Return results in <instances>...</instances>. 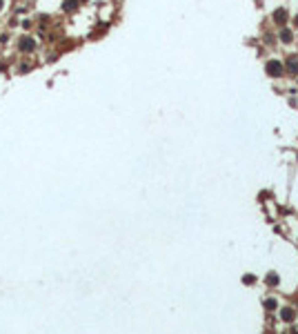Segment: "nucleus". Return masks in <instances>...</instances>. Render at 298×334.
Returning <instances> with one entry per match:
<instances>
[{
    "mask_svg": "<svg viewBox=\"0 0 298 334\" xmlns=\"http://www.w3.org/2000/svg\"><path fill=\"white\" fill-rule=\"evenodd\" d=\"M18 47H20V51H34V49H36V42H34L31 38H22Z\"/></svg>",
    "mask_w": 298,
    "mask_h": 334,
    "instance_id": "f257e3e1",
    "label": "nucleus"
},
{
    "mask_svg": "<svg viewBox=\"0 0 298 334\" xmlns=\"http://www.w3.org/2000/svg\"><path fill=\"white\" fill-rule=\"evenodd\" d=\"M267 71H269L271 76H280V74H283V67H280V63H276V60H274V63H269V65H267Z\"/></svg>",
    "mask_w": 298,
    "mask_h": 334,
    "instance_id": "f03ea898",
    "label": "nucleus"
},
{
    "mask_svg": "<svg viewBox=\"0 0 298 334\" xmlns=\"http://www.w3.org/2000/svg\"><path fill=\"white\" fill-rule=\"evenodd\" d=\"M280 316H283V321H294V316H296V312L291 310V307H283V312H280Z\"/></svg>",
    "mask_w": 298,
    "mask_h": 334,
    "instance_id": "7ed1b4c3",
    "label": "nucleus"
},
{
    "mask_svg": "<svg viewBox=\"0 0 298 334\" xmlns=\"http://www.w3.org/2000/svg\"><path fill=\"white\" fill-rule=\"evenodd\" d=\"M76 7H78V3H76V0H65V9H67V11H73Z\"/></svg>",
    "mask_w": 298,
    "mask_h": 334,
    "instance_id": "20e7f679",
    "label": "nucleus"
},
{
    "mask_svg": "<svg viewBox=\"0 0 298 334\" xmlns=\"http://www.w3.org/2000/svg\"><path fill=\"white\" fill-rule=\"evenodd\" d=\"M287 69H289V71H298V63H296V58H289V60H287Z\"/></svg>",
    "mask_w": 298,
    "mask_h": 334,
    "instance_id": "39448f33",
    "label": "nucleus"
},
{
    "mask_svg": "<svg viewBox=\"0 0 298 334\" xmlns=\"http://www.w3.org/2000/svg\"><path fill=\"white\" fill-rule=\"evenodd\" d=\"M280 38H283L285 42H289V40H291V31H289V29H283V34H280Z\"/></svg>",
    "mask_w": 298,
    "mask_h": 334,
    "instance_id": "423d86ee",
    "label": "nucleus"
},
{
    "mask_svg": "<svg viewBox=\"0 0 298 334\" xmlns=\"http://www.w3.org/2000/svg\"><path fill=\"white\" fill-rule=\"evenodd\" d=\"M265 307H267V310H276V301L267 298V301H265Z\"/></svg>",
    "mask_w": 298,
    "mask_h": 334,
    "instance_id": "0eeeda50",
    "label": "nucleus"
},
{
    "mask_svg": "<svg viewBox=\"0 0 298 334\" xmlns=\"http://www.w3.org/2000/svg\"><path fill=\"white\" fill-rule=\"evenodd\" d=\"M285 18H287L285 11H276V20H278V22H285Z\"/></svg>",
    "mask_w": 298,
    "mask_h": 334,
    "instance_id": "6e6552de",
    "label": "nucleus"
},
{
    "mask_svg": "<svg viewBox=\"0 0 298 334\" xmlns=\"http://www.w3.org/2000/svg\"><path fill=\"white\" fill-rule=\"evenodd\" d=\"M267 281H269V283H278V276H276V274H271Z\"/></svg>",
    "mask_w": 298,
    "mask_h": 334,
    "instance_id": "1a4fd4ad",
    "label": "nucleus"
},
{
    "mask_svg": "<svg viewBox=\"0 0 298 334\" xmlns=\"http://www.w3.org/2000/svg\"><path fill=\"white\" fill-rule=\"evenodd\" d=\"M0 9H3V0H0Z\"/></svg>",
    "mask_w": 298,
    "mask_h": 334,
    "instance_id": "9d476101",
    "label": "nucleus"
}]
</instances>
